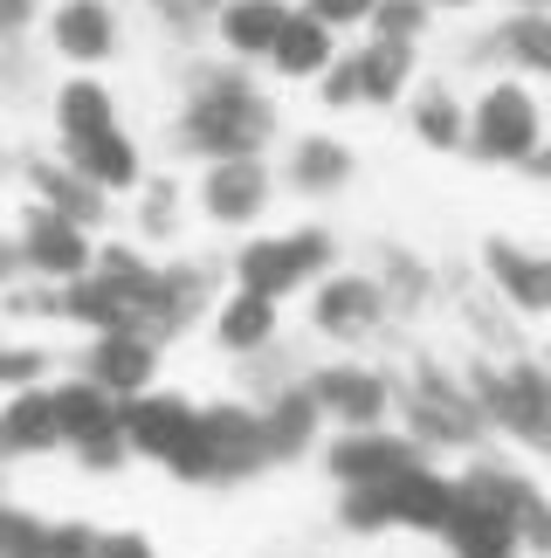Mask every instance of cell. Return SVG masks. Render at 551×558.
<instances>
[{
    "mask_svg": "<svg viewBox=\"0 0 551 558\" xmlns=\"http://www.w3.org/2000/svg\"><path fill=\"white\" fill-rule=\"evenodd\" d=\"M269 132H276V118H269V104L248 90L242 70H207L194 83L186 118H180V138L194 145L200 159H248V153H262Z\"/></svg>",
    "mask_w": 551,
    "mask_h": 558,
    "instance_id": "1",
    "label": "cell"
},
{
    "mask_svg": "<svg viewBox=\"0 0 551 558\" xmlns=\"http://www.w3.org/2000/svg\"><path fill=\"white\" fill-rule=\"evenodd\" d=\"M469 393L482 407V421L503 427V435L544 448L551 441V373L538 359H517V352H482L469 366Z\"/></svg>",
    "mask_w": 551,
    "mask_h": 558,
    "instance_id": "2",
    "label": "cell"
},
{
    "mask_svg": "<svg viewBox=\"0 0 551 558\" xmlns=\"http://www.w3.org/2000/svg\"><path fill=\"white\" fill-rule=\"evenodd\" d=\"M462 497V476H441V469H407L393 483H366V489H345L338 518L352 531H387V524H407V531H441L449 510Z\"/></svg>",
    "mask_w": 551,
    "mask_h": 558,
    "instance_id": "3",
    "label": "cell"
},
{
    "mask_svg": "<svg viewBox=\"0 0 551 558\" xmlns=\"http://www.w3.org/2000/svg\"><path fill=\"white\" fill-rule=\"evenodd\" d=\"M544 145V104L531 97V83L503 76L469 104V159L482 166H531Z\"/></svg>",
    "mask_w": 551,
    "mask_h": 558,
    "instance_id": "4",
    "label": "cell"
},
{
    "mask_svg": "<svg viewBox=\"0 0 551 558\" xmlns=\"http://www.w3.org/2000/svg\"><path fill=\"white\" fill-rule=\"evenodd\" d=\"M400 414H407V435L420 441V448H476L482 441V407H476V393H469V379H455V373H441L434 359H420L414 366V379L400 386Z\"/></svg>",
    "mask_w": 551,
    "mask_h": 558,
    "instance_id": "5",
    "label": "cell"
},
{
    "mask_svg": "<svg viewBox=\"0 0 551 558\" xmlns=\"http://www.w3.org/2000/svg\"><path fill=\"white\" fill-rule=\"evenodd\" d=\"M124 435H132V456H152L180 476H215L207 469V441H200V407L180 393H138L124 400Z\"/></svg>",
    "mask_w": 551,
    "mask_h": 558,
    "instance_id": "6",
    "label": "cell"
},
{
    "mask_svg": "<svg viewBox=\"0 0 551 558\" xmlns=\"http://www.w3.org/2000/svg\"><path fill=\"white\" fill-rule=\"evenodd\" d=\"M338 263V248H331V234L325 228H296V234H262V242H248L235 255V276H242V290H262L283 304L290 290H304V283H325Z\"/></svg>",
    "mask_w": 551,
    "mask_h": 558,
    "instance_id": "7",
    "label": "cell"
},
{
    "mask_svg": "<svg viewBox=\"0 0 551 558\" xmlns=\"http://www.w3.org/2000/svg\"><path fill=\"white\" fill-rule=\"evenodd\" d=\"M325 462L345 489H366V483H393V476H407V469H420V441L407 427H400V435L393 427H345Z\"/></svg>",
    "mask_w": 551,
    "mask_h": 558,
    "instance_id": "8",
    "label": "cell"
},
{
    "mask_svg": "<svg viewBox=\"0 0 551 558\" xmlns=\"http://www.w3.org/2000/svg\"><path fill=\"white\" fill-rule=\"evenodd\" d=\"M310 393L325 407V421L338 427H387V414L400 407V379L372 373V366H325V373H310Z\"/></svg>",
    "mask_w": 551,
    "mask_h": 558,
    "instance_id": "9",
    "label": "cell"
},
{
    "mask_svg": "<svg viewBox=\"0 0 551 558\" xmlns=\"http://www.w3.org/2000/svg\"><path fill=\"white\" fill-rule=\"evenodd\" d=\"M462 483H469L476 497H490L503 518L517 524V545L551 551V497L524 476V469H511V462H469V469H462Z\"/></svg>",
    "mask_w": 551,
    "mask_h": 558,
    "instance_id": "10",
    "label": "cell"
},
{
    "mask_svg": "<svg viewBox=\"0 0 551 558\" xmlns=\"http://www.w3.org/2000/svg\"><path fill=\"white\" fill-rule=\"evenodd\" d=\"M482 283H490L517 317H551V255L524 248L511 234H490L482 242Z\"/></svg>",
    "mask_w": 551,
    "mask_h": 558,
    "instance_id": "11",
    "label": "cell"
},
{
    "mask_svg": "<svg viewBox=\"0 0 551 558\" xmlns=\"http://www.w3.org/2000/svg\"><path fill=\"white\" fill-rule=\"evenodd\" d=\"M387 317H393V304H387V290H379V276H325L317 296H310V325L325 338H345V345L372 338Z\"/></svg>",
    "mask_w": 551,
    "mask_h": 558,
    "instance_id": "12",
    "label": "cell"
},
{
    "mask_svg": "<svg viewBox=\"0 0 551 558\" xmlns=\"http://www.w3.org/2000/svg\"><path fill=\"white\" fill-rule=\"evenodd\" d=\"M21 255H28V269L49 276V283H76V276L97 269V248H90V234H83V221H70V214H56V207L28 214V228H21Z\"/></svg>",
    "mask_w": 551,
    "mask_h": 558,
    "instance_id": "13",
    "label": "cell"
},
{
    "mask_svg": "<svg viewBox=\"0 0 551 558\" xmlns=\"http://www.w3.org/2000/svg\"><path fill=\"white\" fill-rule=\"evenodd\" d=\"M200 441H207V469H215L221 483H235V476L269 462V427H262V414H248V407H207Z\"/></svg>",
    "mask_w": 551,
    "mask_h": 558,
    "instance_id": "14",
    "label": "cell"
},
{
    "mask_svg": "<svg viewBox=\"0 0 551 558\" xmlns=\"http://www.w3.org/2000/svg\"><path fill=\"white\" fill-rule=\"evenodd\" d=\"M200 207L215 214L221 228L256 221V214L269 207V166H262V153H248V159H207V173H200Z\"/></svg>",
    "mask_w": 551,
    "mask_h": 558,
    "instance_id": "15",
    "label": "cell"
},
{
    "mask_svg": "<svg viewBox=\"0 0 551 558\" xmlns=\"http://www.w3.org/2000/svg\"><path fill=\"white\" fill-rule=\"evenodd\" d=\"M441 538L455 545V558H517V524L503 518V510L490 497H476L469 483H462V497L449 510V524H441Z\"/></svg>",
    "mask_w": 551,
    "mask_h": 558,
    "instance_id": "16",
    "label": "cell"
},
{
    "mask_svg": "<svg viewBox=\"0 0 551 558\" xmlns=\"http://www.w3.org/2000/svg\"><path fill=\"white\" fill-rule=\"evenodd\" d=\"M152 366H159V338L145 331H97L90 345V379L118 400H138L152 386Z\"/></svg>",
    "mask_w": 551,
    "mask_h": 558,
    "instance_id": "17",
    "label": "cell"
},
{
    "mask_svg": "<svg viewBox=\"0 0 551 558\" xmlns=\"http://www.w3.org/2000/svg\"><path fill=\"white\" fill-rule=\"evenodd\" d=\"M49 35H56V56L83 62V70L111 62V49H118V21H111L103 0H62L56 21H49Z\"/></svg>",
    "mask_w": 551,
    "mask_h": 558,
    "instance_id": "18",
    "label": "cell"
},
{
    "mask_svg": "<svg viewBox=\"0 0 551 558\" xmlns=\"http://www.w3.org/2000/svg\"><path fill=\"white\" fill-rule=\"evenodd\" d=\"M62 441V414H56V386H21V393L0 407V448L8 456H41V448Z\"/></svg>",
    "mask_w": 551,
    "mask_h": 558,
    "instance_id": "19",
    "label": "cell"
},
{
    "mask_svg": "<svg viewBox=\"0 0 551 558\" xmlns=\"http://www.w3.org/2000/svg\"><path fill=\"white\" fill-rule=\"evenodd\" d=\"M338 56H345V49H338V28H331V21H317L310 8H296L283 21V35H276V56L269 62H276V76H296V83H304V76H325Z\"/></svg>",
    "mask_w": 551,
    "mask_h": 558,
    "instance_id": "20",
    "label": "cell"
},
{
    "mask_svg": "<svg viewBox=\"0 0 551 558\" xmlns=\"http://www.w3.org/2000/svg\"><path fill=\"white\" fill-rule=\"evenodd\" d=\"M414 49L420 41H379V35L366 49H352L358 56V97H366L372 111H393V104L414 90V62H420Z\"/></svg>",
    "mask_w": 551,
    "mask_h": 558,
    "instance_id": "21",
    "label": "cell"
},
{
    "mask_svg": "<svg viewBox=\"0 0 551 558\" xmlns=\"http://www.w3.org/2000/svg\"><path fill=\"white\" fill-rule=\"evenodd\" d=\"M490 49L511 62L517 76H544L551 83V8H511L497 21Z\"/></svg>",
    "mask_w": 551,
    "mask_h": 558,
    "instance_id": "22",
    "label": "cell"
},
{
    "mask_svg": "<svg viewBox=\"0 0 551 558\" xmlns=\"http://www.w3.org/2000/svg\"><path fill=\"white\" fill-rule=\"evenodd\" d=\"M262 427H269V462L304 456V448L325 435V407H317L310 379H304V386H283V393H276V407L262 414Z\"/></svg>",
    "mask_w": 551,
    "mask_h": 558,
    "instance_id": "23",
    "label": "cell"
},
{
    "mask_svg": "<svg viewBox=\"0 0 551 558\" xmlns=\"http://www.w3.org/2000/svg\"><path fill=\"white\" fill-rule=\"evenodd\" d=\"M70 166H76L90 186H103V193H132V186L145 180V173H138V145L124 138L118 124H111V132L76 138V145H70Z\"/></svg>",
    "mask_w": 551,
    "mask_h": 558,
    "instance_id": "24",
    "label": "cell"
},
{
    "mask_svg": "<svg viewBox=\"0 0 551 558\" xmlns=\"http://www.w3.org/2000/svg\"><path fill=\"white\" fill-rule=\"evenodd\" d=\"M296 8H283V0H228L221 8V41L235 56H276V35H283V21H290Z\"/></svg>",
    "mask_w": 551,
    "mask_h": 558,
    "instance_id": "25",
    "label": "cell"
},
{
    "mask_svg": "<svg viewBox=\"0 0 551 558\" xmlns=\"http://www.w3.org/2000/svg\"><path fill=\"white\" fill-rule=\"evenodd\" d=\"M407 118H414V138L428 145V153H469V104L455 90H441V83L420 90Z\"/></svg>",
    "mask_w": 551,
    "mask_h": 558,
    "instance_id": "26",
    "label": "cell"
},
{
    "mask_svg": "<svg viewBox=\"0 0 551 558\" xmlns=\"http://www.w3.org/2000/svg\"><path fill=\"white\" fill-rule=\"evenodd\" d=\"M215 338H221V352H262L269 338H276V296L235 290V296L215 311Z\"/></svg>",
    "mask_w": 551,
    "mask_h": 558,
    "instance_id": "27",
    "label": "cell"
},
{
    "mask_svg": "<svg viewBox=\"0 0 551 558\" xmlns=\"http://www.w3.org/2000/svg\"><path fill=\"white\" fill-rule=\"evenodd\" d=\"M56 414H62V441H90L97 427H111V421H124V400L118 393H103V386L83 373V379H70V386H56Z\"/></svg>",
    "mask_w": 551,
    "mask_h": 558,
    "instance_id": "28",
    "label": "cell"
},
{
    "mask_svg": "<svg viewBox=\"0 0 551 558\" xmlns=\"http://www.w3.org/2000/svg\"><path fill=\"white\" fill-rule=\"evenodd\" d=\"M111 124H118V104H111L103 83L76 76V83H62V90H56V132H62V145L90 138V132H111Z\"/></svg>",
    "mask_w": 551,
    "mask_h": 558,
    "instance_id": "29",
    "label": "cell"
},
{
    "mask_svg": "<svg viewBox=\"0 0 551 558\" xmlns=\"http://www.w3.org/2000/svg\"><path fill=\"white\" fill-rule=\"evenodd\" d=\"M345 180H352V145H338V138L317 132V138H304L290 153V186L296 193H338Z\"/></svg>",
    "mask_w": 551,
    "mask_h": 558,
    "instance_id": "30",
    "label": "cell"
},
{
    "mask_svg": "<svg viewBox=\"0 0 551 558\" xmlns=\"http://www.w3.org/2000/svg\"><path fill=\"white\" fill-rule=\"evenodd\" d=\"M28 180L41 193V207L70 214V221H97V214H103V186H90L76 166H28Z\"/></svg>",
    "mask_w": 551,
    "mask_h": 558,
    "instance_id": "31",
    "label": "cell"
},
{
    "mask_svg": "<svg viewBox=\"0 0 551 558\" xmlns=\"http://www.w3.org/2000/svg\"><path fill=\"white\" fill-rule=\"evenodd\" d=\"M379 290H387V304H393V311H420L441 283H434V269L420 263V255L387 248V255H379Z\"/></svg>",
    "mask_w": 551,
    "mask_h": 558,
    "instance_id": "32",
    "label": "cell"
},
{
    "mask_svg": "<svg viewBox=\"0 0 551 558\" xmlns=\"http://www.w3.org/2000/svg\"><path fill=\"white\" fill-rule=\"evenodd\" d=\"M428 21H434L428 0H379L366 28H372L379 41H420V35H428Z\"/></svg>",
    "mask_w": 551,
    "mask_h": 558,
    "instance_id": "33",
    "label": "cell"
},
{
    "mask_svg": "<svg viewBox=\"0 0 551 558\" xmlns=\"http://www.w3.org/2000/svg\"><path fill=\"white\" fill-rule=\"evenodd\" d=\"M0 558H49V524L0 510Z\"/></svg>",
    "mask_w": 551,
    "mask_h": 558,
    "instance_id": "34",
    "label": "cell"
},
{
    "mask_svg": "<svg viewBox=\"0 0 551 558\" xmlns=\"http://www.w3.org/2000/svg\"><path fill=\"white\" fill-rule=\"evenodd\" d=\"M317 90H325L331 111H352V104H366V97H358V56L345 49V56H338L331 70H325V76H317Z\"/></svg>",
    "mask_w": 551,
    "mask_h": 558,
    "instance_id": "35",
    "label": "cell"
},
{
    "mask_svg": "<svg viewBox=\"0 0 551 558\" xmlns=\"http://www.w3.org/2000/svg\"><path fill=\"white\" fill-rule=\"evenodd\" d=\"M304 8H310L317 21H331V28H358V21H372L379 0H304Z\"/></svg>",
    "mask_w": 551,
    "mask_h": 558,
    "instance_id": "36",
    "label": "cell"
},
{
    "mask_svg": "<svg viewBox=\"0 0 551 558\" xmlns=\"http://www.w3.org/2000/svg\"><path fill=\"white\" fill-rule=\"evenodd\" d=\"M97 545H103V538H90L83 524H62V531H49V558H97Z\"/></svg>",
    "mask_w": 551,
    "mask_h": 558,
    "instance_id": "37",
    "label": "cell"
},
{
    "mask_svg": "<svg viewBox=\"0 0 551 558\" xmlns=\"http://www.w3.org/2000/svg\"><path fill=\"white\" fill-rule=\"evenodd\" d=\"M0 379H8V386H35L41 379V352H0Z\"/></svg>",
    "mask_w": 551,
    "mask_h": 558,
    "instance_id": "38",
    "label": "cell"
},
{
    "mask_svg": "<svg viewBox=\"0 0 551 558\" xmlns=\"http://www.w3.org/2000/svg\"><path fill=\"white\" fill-rule=\"evenodd\" d=\"M35 8H41V0H0V41H14L21 28H28Z\"/></svg>",
    "mask_w": 551,
    "mask_h": 558,
    "instance_id": "39",
    "label": "cell"
},
{
    "mask_svg": "<svg viewBox=\"0 0 551 558\" xmlns=\"http://www.w3.org/2000/svg\"><path fill=\"white\" fill-rule=\"evenodd\" d=\"M97 558H152V545H145L138 531H118V538H103V545H97Z\"/></svg>",
    "mask_w": 551,
    "mask_h": 558,
    "instance_id": "40",
    "label": "cell"
},
{
    "mask_svg": "<svg viewBox=\"0 0 551 558\" xmlns=\"http://www.w3.org/2000/svg\"><path fill=\"white\" fill-rule=\"evenodd\" d=\"M145 228H152V234L173 228V186H152V201H145Z\"/></svg>",
    "mask_w": 551,
    "mask_h": 558,
    "instance_id": "41",
    "label": "cell"
},
{
    "mask_svg": "<svg viewBox=\"0 0 551 558\" xmlns=\"http://www.w3.org/2000/svg\"><path fill=\"white\" fill-rule=\"evenodd\" d=\"M21 269H28V255H21V242H0V290H8Z\"/></svg>",
    "mask_w": 551,
    "mask_h": 558,
    "instance_id": "42",
    "label": "cell"
},
{
    "mask_svg": "<svg viewBox=\"0 0 551 558\" xmlns=\"http://www.w3.org/2000/svg\"><path fill=\"white\" fill-rule=\"evenodd\" d=\"M524 173H531V180H544V186H551V138L538 145V159H531V166H524Z\"/></svg>",
    "mask_w": 551,
    "mask_h": 558,
    "instance_id": "43",
    "label": "cell"
},
{
    "mask_svg": "<svg viewBox=\"0 0 551 558\" xmlns=\"http://www.w3.org/2000/svg\"><path fill=\"white\" fill-rule=\"evenodd\" d=\"M434 14H469V8H482V0H428Z\"/></svg>",
    "mask_w": 551,
    "mask_h": 558,
    "instance_id": "44",
    "label": "cell"
},
{
    "mask_svg": "<svg viewBox=\"0 0 551 558\" xmlns=\"http://www.w3.org/2000/svg\"><path fill=\"white\" fill-rule=\"evenodd\" d=\"M511 8H551V0H511Z\"/></svg>",
    "mask_w": 551,
    "mask_h": 558,
    "instance_id": "45",
    "label": "cell"
},
{
    "mask_svg": "<svg viewBox=\"0 0 551 558\" xmlns=\"http://www.w3.org/2000/svg\"><path fill=\"white\" fill-rule=\"evenodd\" d=\"M0 456H8V448H0Z\"/></svg>",
    "mask_w": 551,
    "mask_h": 558,
    "instance_id": "46",
    "label": "cell"
}]
</instances>
